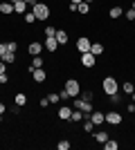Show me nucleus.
Returning a JSON list of instances; mask_svg holds the SVG:
<instances>
[{
    "mask_svg": "<svg viewBox=\"0 0 135 150\" xmlns=\"http://www.w3.org/2000/svg\"><path fill=\"white\" fill-rule=\"evenodd\" d=\"M47 101H50L52 105H56L59 101H61V96H59V92H50V96H47Z\"/></svg>",
    "mask_w": 135,
    "mask_h": 150,
    "instance_id": "obj_29",
    "label": "nucleus"
},
{
    "mask_svg": "<svg viewBox=\"0 0 135 150\" xmlns=\"http://www.w3.org/2000/svg\"><path fill=\"white\" fill-rule=\"evenodd\" d=\"M59 96H61V101H68V99H70V94H68V90H61V92H59Z\"/></svg>",
    "mask_w": 135,
    "mask_h": 150,
    "instance_id": "obj_35",
    "label": "nucleus"
},
{
    "mask_svg": "<svg viewBox=\"0 0 135 150\" xmlns=\"http://www.w3.org/2000/svg\"><path fill=\"white\" fill-rule=\"evenodd\" d=\"M70 2H74V5H79V2H84V0H70Z\"/></svg>",
    "mask_w": 135,
    "mask_h": 150,
    "instance_id": "obj_43",
    "label": "nucleus"
},
{
    "mask_svg": "<svg viewBox=\"0 0 135 150\" xmlns=\"http://www.w3.org/2000/svg\"><path fill=\"white\" fill-rule=\"evenodd\" d=\"M43 56H32V65H29V69H36V67H43Z\"/></svg>",
    "mask_w": 135,
    "mask_h": 150,
    "instance_id": "obj_23",
    "label": "nucleus"
},
{
    "mask_svg": "<svg viewBox=\"0 0 135 150\" xmlns=\"http://www.w3.org/2000/svg\"><path fill=\"white\" fill-rule=\"evenodd\" d=\"M133 90H135V85H133L131 81H124V83H122V94H131Z\"/></svg>",
    "mask_w": 135,
    "mask_h": 150,
    "instance_id": "obj_26",
    "label": "nucleus"
},
{
    "mask_svg": "<svg viewBox=\"0 0 135 150\" xmlns=\"http://www.w3.org/2000/svg\"><path fill=\"white\" fill-rule=\"evenodd\" d=\"M56 117H59L61 121H70V117H72V108H70V105H61V108L56 110Z\"/></svg>",
    "mask_w": 135,
    "mask_h": 150,
    "instance_id": "obj_10",
    "label": "nucleus"
},
{
    "mask_svg": "<svg viewBox=\"0 0 135 150\" xmlns=\"http://www.w3.org/2000/svg\"><path fill=\"white\" fill-rule=\"evenodd\" d=\"M45 36H56V27L47 25V27H45Z\"/></svg>",
    "mask_w": 135,
    "mask_h": 150,
    "instance_id": "obj_32",
    "label": "nucleus"
},
{
    "mask_svg": "<svg viewBox=\"0 0 135 150\" xmlns=\"http://www.w3.org/2000/svg\"><path fill=\"white\" fill-rule=\"evenodd\" d=\"M32 11L36 16V20H50V5H45V2H36L32 7Z\"/></svg>",
    "mask_w": 135,
    "mask_h": 150,
    "instance_id": "obj_2",
    "label": "nucleus"
},
{
    "mask_svg": "<svg viewBox=\"0 0 135 150\" xmlns=\"http://www.w3.org/2000/svg\"><path fill=\"white\" fill-rule=\"evenodd\" d=\"M63 90H68L70 99H74V96H79V92H81V83H79L77 79H68L65 85H63Z\"/></svg>",
    "mask_w": 135,
    "mask_h": 150,
    "instance_id": "obj_3",
    "label": "nucleus"
},
{
    "mask_svg": "<svg viewBox=\"0 0 135 150\" xmlns=\"http://www.w3.org/2000/svg\"><path fill=\"white\" fill-rule=\"evenodd\" d=\"M90 119H92L95 125H101V123H106V112H101V110H92Z\"/></svg>",
    "mask_w": 135,
    "mask_h": 150,
    "instance_id": "obj_11",
    "label": "nucleus"
},
{
    "mask_svg": "<svg viewBox=\"0 0 135 150\" xmlns=\"http://www.w3.org/2000/svg\"><path fill=\"white\" fill-rule=\"evenodd\" d=\"M70 146H72V144L68 141V139H61V141L56 144V148H59V150H70Z\"/></svg>",
    "mask_w": 135,
    "mask_h": 150,
    "instance_id": "obj_30",
    "label": "nucleus"
},
{
    "mask_svg": "<svg viewBox=\"0 0 135 150\" xmlns=\"http://www.w3.org/2000/svg\"><path fill=\"white\" fill-rule=\"evenodd\" d=\"M77 13L88 16V13H90V2H86V0H84V2H79V5H77Z\"/></svg>",
    "mask_w": 135,
    "mask_h": 150,
    "instance_id": "obj_18",
    "label": "nucleus"
},
{
    "mask_svg": "<svg viewBox=\"0 0 135 150\" xmlns=\"http://www.w3.org/2000/svg\"><path fill=\"white\" fill-rule=\"evenodd\" d=\"M81 119H84V112L72 108V117H70V121H72V123H81Z\"/></svg>",
    "mask_w": 135,
    "mask_h": 150,
    "instance_id": "obj_21",
    "label": "nucleus"
},
{
    "mask_svg": "<svg viewBox=\"0 0 135 150\" xmlns=\"http://www.w3.org/2000/svg\"><path fill=\"white\" fill-rule=\"evenodd\" d=\"M54 38H56V43L63 47V45H68V38H70V36H68V31H65V29H56V36H54Z\"/></svg>",
    "mask_w": 135,
    "mask_h": 150,
    "instance_id": "obj_13",
    "label": "nucleus"
},
{
    "mask_svg": "<svg viewBox=\"0 0 135 150\" xmlns=\"http://www.w3.org/2000/svg\"><path fill=\"white\" fill-rule=\"evenodd\" d=\"M133 114H135V110H133Z\"/></svg>",
    "mask_w": 135,
    "mask_h": 150,
    "instance_id": "obj_47",
    "label": "nucleus"
},
{
    "mask_svg": "<svg viewBox=\"0 0 135 150\" xmlns=\"http://www.w3.org/2000/svg\"><path fill=\"white\" fill-rule=\"evenodd\" d=\"M0 123H2V114H0Z\"/></svg>",
    "mask_w": 135,
    "mask_h": 150,
    "instance_id": "obj_46",
    "label": "nucleus"
},
{
    "mask_svg": "<svg viewBox=\"0 0 135 150\" xmlns=\"http://www.w3.org/2000/svg\"><path fill=\"white\" fill-rule=\"evenodd\" d=\"M108 16H110V18H122V16H124V9H122L119 5H117V7H110Z\"/></svg>",
    "mask_w": 135,
    "mask_h": 150,
    "instance_id": "obj_20",
    "label": "nucleus"
},
{
    "mask_svg": "<svg viewBox=\"0 0 135 150\" xmlns=\"http://www.w3.org/2000/svg\"><path fill=\"white\" fill-rule=\"evenodd\" d=\"M2 72H7V63L5 61H0V74H2Z\"/></svg>",
    "mask_w": 135,
    "mask_h": 150,
    "instance_id": "obj_38",
    "label": "nucleus"
},
{
    "mask_svg": "<svg viewBox=\"0 0 135 150\" xmlns=\"http://www.w3.org/2000/svg\"><path fill=\"white\" fill-rule=\"evenodd\" d=\"M0 13H2V16H11L14 13V2L2 0V2H0Z\"/></svg>",
    "mask_w": 135,
    "mask_h": 150,
    "instance_id": "obj_12",
    "label": "nucleus"
},
{
    "mask_svg": "<svg viewBox=\"0 0 135 150\" xmlns=\"http://www.w3.org/2000/svg\"><path fill=\"white\" fill-rule=\"evenodd\" d=\"M133 85H135V83H133Z\"/></svg>",
    "mask_w": 135,
    "mask_h": 150,
    "instance_id": "obj_48",
    "label": "nucleus"
},
{
    "mask_svg": "<svg viewBox=\"0 0 135 150\" xmlns=\"http://www.w3.org/2000/svg\"><path fill=\"white\" fill-rule=\"evenodd\" d=\"M5 110H7V105L2 103V101H0V114H5Z\"/></svg>",
    "mask_w": 135,
    "mask_h": 150,
    "instance_id": "obj_40",
    "label": "nucleus"
},
{
    "mask_svg": "<svg viewBox=\"0 0 135 150\" xmlns=\"http://www.w3.org/2000/svg\"><path fill=\"white\" fill-rule=\"evenodd\" d=\"M50 105V101H47V96H43V99H41V108H47Z\"/></svg>",
    "mask_w": 135,
    "mask_h": 150,
    "instance_id": "obj_37",
    "label": "nucleus"
},
{
    "mask_svg": "<svg viewBox=\"0 0 135 150\" xmlns=\"http://www.w3.org/2000/svg\"><path fill=\"white\" fill-rule=\"evenodd\" d=\"M106 123L108 125H122V114L117 110H108L106 112Z\"/></svg>",
    "mask_w": 135,
    "mask_h": 150,
    "instance_id": "obj_6",
    "label": "nucleus"
},
{
    "mask_svg": "<svg viewBox=\"0 0 135 150\" xmlns=\"http://www.w3.org/2000/svg\"><path fill=\"white\" fill-rule=\"evenodd\" d=\"M101 90H104L106 96L119 92V83H117V79H115V76H104V79H101Z\"/></svg>",
    "mask_w": 135,
    "mask_h": 150,
    "instance_id": "obj_1",
    "label": "nucleus"
},
{
    "mask_svg": "<svg viewBox=\"0 0 135 150\" xmlns=\"http://www.w3.org/2000/svg\"><path fill=\"white\" fill-rule=\"evenodd\" d=\"M27 7L29 5H27L25 0H16V2H14V13H20V16H23V13L27 11Z\"/></svg>",
    "mask_w": 135,
    "mask_h": 150,
    "instance_id": "obj_14",
    "label": "nucleus"
},
{
    "mask_svg": "<svg viewBox=\"0 0 135 150\" xmlns=\"http://www.w3.org/2000/svg\"><path fill=\"white\" fill-rule=\"evenodd\" d=\"M81 128H84V132H92L95 130V123H92V119H90V117H86V119H81Z\"/></svg>",
    "mask_w": 135,
    "mask_h": 150,
    "instance_id": "obj_15",
    "label": "nucleus"
},
{
    "mask_svg": "<svg viewBox=\"0 0 135 150\" xmlns=\"http://www.w3.org/2000/svg\"><path fill=\"white\" fill-rule=\"evenodd\" d=\"M81 65H84V67H95L97 65V56L95 54H90V52H86V54H81Z\"/></svg>",
    "mask_w": 135,
    "mask_h": 150,
    "instance_id": "obj_8",
    "label": "nucleus"
},
{
    "mask_svg": "<svg viewBox=\"0 0 135 150\" xmlns=\"http://www.w3.org/2000/svg\"><path fill=\"white\" fill-rule=\"evenodd\" d=\"M7 52H14V54H16V52H18V45L14 43V40H9V43H7Z\"/></svg>",
    "mask_w": 135,
    "mask_h": 150,
    "instance_id": "obj_33",
    "label": "nucleus"
},
{
    "mask_svg": "<svg viewBox=\"0 0 135 150\" xmlns=\"http://www.w3.org/2000/svg\"><path fill=\"white\" fill-rule=\"evenodd\" d=\"M90 45H92V40H90L88 36H79L77 43H74V47H77L79 54H86V52H90Z\"/></svg>",
    "mask_w": 135,
    "mask_h": 150,
    "instance_id": "obj_4",
    "label": "nucleus"
},
{
    "mask_svg": "<svg viewBox=\"0 0 135 150\" xmlns=\"http://www.w3.org/2000/svg\"><path fill=\"white\" fill-rule=\"evenodd\" d=\"M29 72H32V81H34V83H39V85H41V83H45V81H47V72H45L43 67L29 69Z\"/></svg>",
    "mask_w": 135,
    "mask_h": 150,
    "instance_id": "obj_7",
    "label": "nucleus"
},
{
    "mask_svg": "<svg viewBox=\"0 0 135 150\" xmlns=\"http://www.w3.org/2000/svg\"><path fill=\"white\" fill-rule=\"evenodd\" d=\"M131 9H135V0H133V2H131Z\"/></svg>",
    "mask_w": 135,
    "mask_h": 150,
    "instance_id": "obj_44",
    "label": "nucleus"
},
{
    "mask_svg": "<svg viewBox=\"0 0 135 150\" xmlns=\"http://www.w3.org/2000/svg\"><path fill=\"white\" fill-rule=\"evenodd\" d=\"M43 50H45V45L41 40H32V43L27 45V54H32V56H41Z\"/></svg>",
    "mask_w": 135,
    "mask_h": 150,
    "instance_id": "obj_5",
    "label": "nucleus"
},
{
    "mask_svg": "<svg viewBox=\"0 0 135 150\" xmlns=\"http://www.w3.org/2000/svg\"><path fill=\"white\" fill-rule=\"evenodd\" d=\"M129 96H131V103H135V90H133V92L129 94Z\"/></svg>",
    "mask_w": 135,
    "mask_h": 150,
    "instance_id": "obj_42",
    "label": "nucleus"
},
{
    "mask_svg": "<svg viewBox=\"0 0 135 150\" xmlns=\"http://www.w3.org/2000/svg\"><path fill=\"white\" fill-rule=\"evenodd\" d=\"M79 96H81L84 101H92V99H95V94H92V90H81V92H79Z\"/></svg>",
    "mask_w": 135,
    "mask_h": 150,
    "instance_id": "obj_27",
    "label": "nucleus"
},
{
    "mask_svg": "<svg viewBox=\"0 0 135 150\" xmlns=\"http://www.w3.org/2000/svg\"><path fill=\"white\" fill-rule=\"evenodd\" d=\"M25 2H27V5H29V7H34V5H36V2H39V0H25Z\"/></svg>",
    "mask_w": 135,
    "mask_h": 150,
    "instance_id": "obj_41",
    "label": "nucleus"
},
{
    "mask_svg": "<svg viewBox=\"0 0 135 150\" xmlns=\"http://www.w3.org/2000/svg\"><path fill=\"white\" fill-rule=\"evenodd\" d=\"M124 18L129 20V23H133V20H135V9H129V11H124Z\"/></svg>",
    "mask_w": 135,
    "mask_h": 150,
    "instance_id": "obj_31",
    "label": "nucleus"
},
{
    "mask_svg": "<svg viewBox=\"0 0 135 150\" xmlns=\"http://www.w3.org/2000/svg\"><path fill=\"white\" fill-rule=\"evenodd\" d=\"M108 101H110V103H113V105H119V103H122V96H119V92L110 94V96H108Z\"/></svg>",
    "mask_w": 135,
    "mask_h": 150,
    "instance_id": "obj_28",
    "label": "nucleus"
},
{
    "mask_svg": "<svg viewBox=\"0 0 135 150\" xmlns=\"http://www.w3.org/2000/svg\"><path fill=\"white\" fill-rule=\"evenodd\" d=\"M23 20H25L27 25H32V23H36V16H34V11H32V9L23 13Z\"/></svg>",
    "mask_w": 135,
    "mask_h": 150,
    "instance_id": "obj_24",
    "label": "nucleus"
},
{
    "mask_svg": "<svg viewBox=\"0 0 135 150\" xmlns=\"http://www.w3.org/2000/svg\"><path fill=\"white\" fill-rule=\"evenodd\" d=\"M86 2H90V5H92V2H95V0H86Z\"/></svg>",
    "mask_w": 135,
    "mask_h": 150,
    "instance_id": "obj_45",
    "label": "nucleus"
},
{
    "mask_svg": "<svg viewBox=\"0 0 135 150\" xmlns=\"http://www.w3.org/2000/svg\"><path fill=\"white\" fill-rule=\"evenodd\" d=\"M7 83H9V76H7V72H2L0 74V85H7Z\"/></svg>",
    "mask_w": 135,
    "mask_h": 150,
    "instance_id": "obj_34",
    "label": "nucleus"
},
{
    "mask_svg": "<svg viewBox=\"0 0 135 150\" xmlns=\"http://www.w3.org/2000/svg\"><path fill=\"white\" fill-rule=\"evenodd\" d=\"M68 11H70V13H77V5H74V2H70V5H68Z\"/></svg>",
    "mask_w": 135,
    "mask_h": 150,
    "instance_id": "obj_36",
    "label": "nucleus"
},
{
    "mask_svg": "<svg viewBox=\"0 0 135 150\" xmlns=\"http://www.w3.org/2000/svg\"><path fill=\"white\" fill-rule=\"evenodd\" d=\"M117 148H119V141H115V139H108L104 144V150H117Z\"/></svg>",
    "mask_w": 135,
    "mask_h": 150,
    "instance_id": "obj_25",
    "label": "nucleus"
},
{
    "mask_svg": "<svg viewBox=\"0 0 135 150\" xmlns=\"http://www.w3.org/2000/svg\"><path fill=\"white\" fill-rule=\"evenodd\" d=\"M90 54H95V56L99 58L104 54V43H92L90 45Z\"/></svg>",
    "mask_w": 135,
    "mask_h": 150,
    "instance_id": "obj_17",
    "label": "nucleus"
},
{
    "mask_svg": "<svg viewBox=\"0 0 135 150\" xmlns=\"http://www.w3.org/2000/svg\"><path fill=\"white\" fill-rule=\"evenodd\" d=\"M5 52H7V43H0V56H2Z\"/></svg>",
    "mask_w": 135,
    "mask_h": 150,
    "instance_id": "obj_39",
    "label": "nucleus"
},
{
    "mask_svg": "<svg viewBox=\"0 0 135 150\" xmlns=\"http://www.w3.org/2000/svg\"><path fill=\"white\" fill-rule=\"evenodd\" d=\"M14 103L23 108V105L27 103V94H25V92H18V94H14Z\"/></svg>",
    "mask_w": 135,
    "mask_h": 150,
    "instance_id": "obj_19",
    "label": "nucleus"
},
{
    "mask_svg": "<svg viewBox=\"0 0 135 150\" xmlns=\"http://www.w3.org/2000/svg\"><path fill=\"white\" fill-rule=\"evenodd\" d=\"M43 45H45V50L50 52V54H54V52L61 47V45L56 43V38H54V36H45V43H43Z\"/></svg>",
    "mask_w": 135,
    "mask_h": 150,
    "instance_id": "obj_9",
    "label": "nucleus"
},
{
    "mask_svg": "<svg viewBox=\"0 0 135 150\" xmlns=\"http://www.w3.org/2000/svg\"><path fill=\"white\" fill-rule=\"evenodd\" d=\"M0 61H5L7 65H11V63L16 61V54H14V52H5V54L0 56Z\"/></svg>",
    "mask_w": 135,
    "mask_h": 150,
    "instance_id": "obj_22",
    "label": "nucleus"
},
{
    "mask_svg": "<svg viewBox=\"0 0 135 150\" xmlns=\"http://www.w3.org/2000/svg\"><path fill=\"white\" fill-rule=\"evenodd\" d=\"M108 139H110V134H108L106 130H99V132H95V141H97V144H106Z\"/></svg>",
    "mask_w": 135,
    "mask_h": 150,
    "instance_id": "obj_16",
    "label": "nucleus"
}]
</instances>
